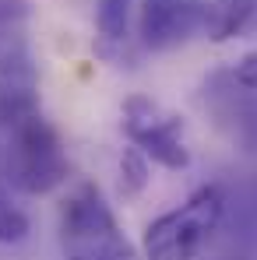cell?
<instances>
[{
	"label": "cell",
	"mask_w": 257,
	"mask_h": 260,
	"mask_svg": "<svg viewBox=\"0 0 257 260\" xmlns=\"http://www.w3.org/2000/svg\"><path fill=\"white\" fill-rule=\"evenodd\" d=\"M229 74H233V78H236V81H240L243 88H250V91L257 95V53H247V56H240V63H236Z\"/></svg>",
	"instance_id": "7c38bea8"
},
{
	"label": "cell",
	"mask_w": 257,
	"mask_h": 260,
	"mask_svg": "<svg viewBox=\"0 0 257 260\" xmlns=\"http://www.w3.org/2000/svg\"><path fill=\"white\" fill-rule=\"evenodd\" d=\"M205 102L215 113L218 127L247 148L257 144V95L250 88H243L229 71H218L205 85Z\"/></svg>",
	"instance_id": "52a82bcc"
},
{
	"label": "cell",
	"mask_w": 257,
	"mask_h": 260,
	"mask_svg": "<svg viewBox=\"0 0 257 260\" xmlns=\"http://www.w3.org/2000/svg\"><path fill=\"white\" fill-rule=\"evenodd\" d=\"M257 28V0H208V39L229 43Z\"/></svg>",
	"instance_id": "ba28073f"
},
{
	"label": "cell",
	"mask_w": 257,
	"mask_h": 260,
	"mask_svg": "<svg viewBox=\"0 0 257 260\" xmlns=\"http://www.w3.org/2000/svg\"><path fill=\"white\" fill-rule=\"evenodd\" d=\"M28 0H0V95H39V74L28 49Z\"/></svg>",
	"instance_id": "5b68a950"
},
{
	"label": "cell",
	"mask_w": 257,
	"mask_h": 260,
	"mask_svg": "<svg viewBox=\"0 0 257 260\" xmlns=\"http://www.w3.org/2000/svg\"><path fill=\"white\" fill-rule=\"evenodd\" d=\"M28 229H32L28 215L11 201V190L0 186V243H21Z\"/></svg>",
	"instance_id": "8fae6325"
},
{
	"label": "cell",
	"mask_w": 257,
	"mask_h": 260,
	"mask_svg": "<svg viewBox=\"0 0 257 260\" xmlns=\"http://www.w3.org/2000/svg\"><path fill=\"white\" fill-rule=\"evenodd\" d=\"M225 197L218 186L194 190L180 208L159 215L145 229V260H194L218 232Z\"/></svg>",
	"instance_id": "3957f363"
},
{
	"label": "cell",
	"mask_w": 257,
	"mask_h": 260,
	"mask_svg": "<svg viewBox=\"0 0 257 260\" xmlns=\"http://www.w3.org/2000/svg\"><path fill=\"white\" fill-rule=\"evenodd\" d=\"M127 21L130 0H95V32H99V53L113 56L127 46Z\"/></svg>",
	"instance_id": "9c48e42d"
},
{
	"label": "cell",
	"mask_w": 257,
	"mask_h": 260,
	"mask_svg": "<svg viewBox=\"0 0 257 260\" xmlns=\"http://www.w3.org/2000/svg\"><path fill=\"white\" fill-rule=\"evenodd\" d=\"M148 179H152L148 155L130 144L127 151L120 155V193H124V197H137V193L148 186Z\"/></svg>",
	"instance_id": "30bf717a"
},
{
	"label": "cell",
	"mask_w": 257,
	"mask_h": 260,
	"mask_svg": "<svg viewBox=\"0 0 257 260\" xmlns=\"http://www.w3.org/2000/svg\"><path fill=\"white\" fill-rule=\"evenodd\" d=\"M120 116H124L120 120L124 137L137 151L148 155V162H159L162 169H173V173L190 166V148H187V137H183V120L176 113L159 106L155 99L130 95L124 102Z\"/></svg>",
	"instance_id": "277c9868"
},
{
	"label": "cell",
	"mask_w": 257,
	"mask_h": 260,
	"mask_svg": "<svg viewBox=\"0 0 257 260\" xmlns=\"http://www.w3.org/2000/svg\"><path fill=\"white\" fill-rule=\"evenodd\" d=\"M71 173L64 137L39 109V95H0V186L14 193H49Z\"/></svg>",
	"instance_id": "6da1fadb"
},
{
	"label": "cell",
	"mask_w": 257,
	"mask_h": 260,
	"mask_svg": "<svg viewBox=\"0 0 257 260\" xmlns=\"http://www.w3.org/2000/svg\"><path fill=\"white\" fill-rule=\"evenodd\" d=\"M208 32V0H141L137 36L152 53H169Z\"/></svg>",
	"instance_id": "8992f818"
},
{
	"label": "cell",
	"mask_w": 257,
	"mask_h": 260,
	"mask_svg": "<svg viewBox=\"0 0 257 260\" xmlns=\"http://www.w3.org/2000/svg\"><path fill=\"white\" fill-rule=\"evenodd\" d=\"M60 250L64 260H137L95 183H78L60 204Z\"/></svg>",
	"instance_id": "7a4b0ae2"
}]
</instances>
